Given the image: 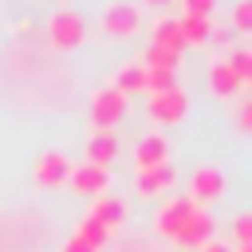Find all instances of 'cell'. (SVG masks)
Listing matches in <instances>:
<instances>
[{
    "label": "cell",
    "instance_id": "obj_1",
    "mask_svg": "<svg viewBox=\"0 0 252 252\" xmlns=\"http://www.w3.org/2000/svg\"><path fill=\"white\" fill-rule=\"evenodd\" d=\"M98 28H102L110 39H130V35L142 28V16H138V8H134V4H126V0H114V4H106V8H102V20H98Z\"/></svg>",
    "mask_w": 252,
    "mask_h": 252
},
{
    "label": "cell",
    "instance_id": "obj_2",
    "mask_svg": "<svg viewBox=\"0 0 252 252\" xmlns=\"http://www.w3.org/2000/svg\"><path fill=\"white\" fill-rule=\"evenodd\" d=\"M146 110H150V118H154L158 126H173V122H181V118H185V110H189V94H185L181 87L158 91V94H150Z\"/></svg>",
    "mask_w": 252,
    "mask_h": 252
},
{
    "label": "cell",
    "instance_id": "obj_3",
    "mask_svg": "<svg viewBox=\"0 0 252 252\" xmlns=\"http://www.w3.org/2000/svg\"><path fill=\"white\" fill-rule=\"evenodd\" d=\"M122 114H126V94H118L114 87H102V91L91 94V122H94V130H114Z\"/></svg>",
    "mask_w": 252,
    "mask_h": 252
},
{
    "label": "cell",
    "instance_id": "obj_4",
    "mask_svg": "<svg viewBox=\"0 0 252 252\" xmlns=\"http://www.w3.org/2000/svg\"><path fill=\"white\" fill-rule=\"evenodd\" d=\"M213 232H217V220L209 217V213H201V209H193V217L169 236L177 248H189V252H197V248H205L209 240H213Z\"/></svg>",
    "mask_w": 252,
    "mask_h": 252
},
{
    "label": "cell",
    "instance_id": "obj_5",
    "mask_svg": "<svg viewBox=\"0 0 252 252\" xmlns=\"http://www.w3.org/2000/svg\"><path fill=\"white\" fill-rule=\"evenodd\" d=\"M47 32H51V43H55V47H79L83 35H87V20H83L79 12H71V8H59V12L51 16Z\"/></svg>",
    "mask_w": 252,
    "mask_h": 252
},
{
    "label": "cell",
    "instance_id": "obj_6",
    "mask_svg": "<svg viewBox=\"0 0 252 252\" xmlns=\"http://www.w3.org/2000/svg\"><path fill=\"white\" fill-rule=\"evenodd\" d=\"M220 197H224V173L213 169V165L193 169V177H189V201L201 205V201H220Z\"/></svg>",
    "mask_w": 252,
    "mask_h": 252
},
{
    "label": "cell",
    "instance_id": "obj_7",
    "mask_svg": "<svg viewBox=\"0 0 252 252\" xmlns=\"http://www.w3.org/2000/svg\"><path fill=\"white\" fill-rule=\"evenodd\" d=\"M193 209H197V205H193L189 197H169V201L158 209V217H154V232H158V236H173V232L193 217Z\"/></svg>",
    "mask_w": 252,
    "mask_h": 252
},
{
    "label": "cell",
    "instance_id": "obj_8",
    "mask_svg": "<svg viewBox=\"0 0 252 252\" xmlns=\"http://www.w3.org/2000/svg\"><path fill=\"white\" fill-rule=\"evenodd\" d=\"M67 177H71V161H67V154L47 150V154L35 161V185H39V189H55V185H63Z\"/></svg>",
    "mask_w": 252,
    "mask_h": 252
},
{
    "label": "cell",
    "instance_id": "obj_9",
    "mask_svg": "<svg viewBox=\"0 0 252 252\" xmlns=\"http://www.w3.org/2000/svg\"><path fill=\"white\" fill-rule=\"evenodd\" d=\"M71 189L75 193H83V197H102L106 193V185H110V177H106V169L102 165H91V161H83V165H71Z\"/></svg>",
    "mask_w": 252,
    "mask_h": 252
},
{
    "label": "cell",
    "instance_id": "obj_10",
    "mask_svg": "<svg viewBox=\"0 0 252 252\" xmlns=\"http://www.w3.org/2000/svg\"><path fill=\"white\" fill-rule=\"evenodd\" d=\"M134 161H138V169H154V165L169 161V146H165V138H161L158 130L146 134V138H138V146H134Z\"/></svg>",
    "mask_w": 252,
    "mask_h": 252
},
{
    "label": "cell",
    "instance_id": "obj_11",
    "mask_svg": "<svg viewBox=\"0 0 252 252\" xmlns=\"http://www.w3.org/2000/svg\"><path fill=\"white\" fill-rule=\"evenodd\" d=\"M114 154H118V138H114V130H91V138H87V161L106 169V165L114 161Z\"/></svg>",
    "mask_w": 252,
    "mask_h": 252
},
{
    "label": "cell",
    "instance_id": "obj_12",
    "mask_svg": "<svg viewBox=\"0 0 252 252\" xmlns=\"http://www.w3.org/2000/svg\"><path fill=\"white\" fill-rule=\"evenodd\" d=\"M173 185V165L169 161H161V165H154V169H138V177H134V189L142 193V197H158L161 189H169Z\"/></svg>",
    "mask_w": 252,
    "mask_h": 252
},
{
    "label": "cell",
    "instance_id": "obj_13",
    "mask_svg": "<svg viewBox=\"0 0 252 252\" xmlns=\"http://www.w3.org/2000/svg\"><path fill=\"white\" fill-rule=\"evenodd\" d=\"M240 87H244V83L236 79V71H232L224 59H213V63H209V91H213L217 98H232Z\"/></svg>",
    "mask_w": 252,
    "mask_h": 252
},
{
    "label": "cell",
    "instance_id": "obj_14",
    "mask_svg": "<svg viewBox=\"0 0 252 252\" xmlns=\"http://www.w3.org/2000/svg\"><path fill=\"white\" fill-rule=\"evenodd\" d=\"M91 220H98L106 232H114L118 224H122V217H126V205L118 201V197H110V193H102V197H94V205H91V213H87Z\"/></svg>",
    "mask_w": 252,
    "mask_h": 252
},
{
    "label": "cell",
    "instance_id": "obj_15",
    "mask_svg": "<svg viewBox=\"0 0 252 252\" xmlns=\"http://www.w3.org/2000/svg\"><path fill=\"white\" fill-rule=\"evenodd\" d=\"M150 47H161V51H169V55H181V51H185V39H181L177 20H158V24L150 28Z\"/></svg>",
    "mask_w": 252,
    "mask_h": 252
},
{
    "label": "cell",
    "instance_id": "obj_16",
    "mask_svg": "<svg viewBox=\"0 0 252 252\" xmlns=\"http://www.w3.org/2000/svg\"><path fill=\"white\" fill-rule=\"evenodd\" d=\"M177 28H181L185 47H201V43H209V35H213L209 16H181V20H177Z\"/></svg>",
    "mask_w": 252,
    "mask_h": 252
},
{
    "label": "cell",
    "instance_id": "obj_17",
    "mask_svg": "<svg viewBox=\"0 0 252 252\" xmlns=\"http://www.w3.org/2000/svg\"><path fill=\"white\" fill-rule=\"evenodd\" d=\"M114 91H118V94H126V98H130V94H142V91H146L142 63H126V67L114 75Z\"/></svg>",
    "mask_w": 252,
    "mask_h": 252
},
{
    "label": "cell",
    "instance_id": "obj_18",
    "mask_svg": "<svg viewBox=\"0 0 252 252\" xmlns=\"http://www.w3.org/2000/svg\"><path fill=\"white\" fill-rule=\"evenodd\" d=\"M142 75H146V91H150V94L177 87V75H173L169 67H146V63H142Z\"/></svg>",
    "mask_w": 252,
    "mask_h": 252
},
{
    "label": "cell",
    "instance_id": "obj_19",
    "mask_svg": "<svg viewBox=\"0 0 252 252\" xmlns=\"http://www.w3.org/2000/svg\"><path fill=\"white\" fill-rule=\"evenodd\" d=\"M79 236H83V240H87L94 252H102V244L110 240V232H106L98 220H91V217H83V220H79Z\"/></svg>",
    "mask_w": 252,
    "mask_h": 252
},
{
    "label": "cell",
    "instance_id": "obj_20",
    "mask_svg": "<svg viewBox=\"0 0 252 252\" xmlns=\"http://www.w3.org/2000/svg\"><path fill=\"white\" fill-rule=\"evenodd\" d=\"M224 63L236 71V79H240V83H248V79H252V51H248V47L228 51V55H224Z\"/></svg>",
    "mask_w": 252,
    "mask_h": 252
},
{
    "label": "cell",
    "instance_id": "obj_21",
    "mask_svg": "<svg viewBox=\"0 0 252 252\" xmlns=\"http://www.w3.org/2000/svg\"><path fill=\"white\" fill-rule=\"evenodd\" d=\"M248 28H252V0H236V8H232V32L244 35Z\"/></svg>",
    "mask_w": 252,
    "mask_h": 252
},
{
    "label": "cell",
    "instance_id": "obj_22",
    "mask_svg": "<svg viewBox=\"0 0 252 252\" xmlns=\"http://www.w3.org/2000/svg\"><path fill=\"white\" fill-rule=\"evenodd\" d=\"M142 63H146V67H169V71H177V55H169V51H161V47H146Z\"/></svg>",
    "mask_w": 252,
    "mask_h": 252
},
{
    "label": "cell",
    "instance_id": "obj_23",
    "mask_svg": "<svg viewBox=\"0 0 252 252\" xmlns=\"http://www.w3.org/2000/svg\"><path fill=\"white\" fill-rule=\"evenodd\" d=\"M181 8H185V16H209L217 8V0H181Z\"/></svg>",
    "mask_w": 252,
    "mask_h": 252
},
{
    "label": "cell",
    "instance_id": "obj_24",
    "mask_svg": "<svg viewBox=\"0 0 252 252\" xmlns=\"http://www.w3.org/2000/svg\"><path fill=\"white\" fill-rule=\"evenodd\" d=\"M236 244H252V217H236Z\"/></svg>",
    "mask_w": 252,
    "mask_h": 252
},
{
    "label": "cell",
    "instance_id": "obj_25",
    "mask_svg": "<svg viewBox=\"0 0 252 252\" xmlns=\"http://www.w3.org/2000/svg\"><path fill=\"white\" fill-rule=\"evenodd\" d=\"M63 252H94V248H91V244H87V240H83V236L75 232V236H71V240L63 244Z\"/></svg>",
    "mask_w": 252,
    "mask_h": 252
},
{
    "label": "cell",
    "instance_id": "obj_26",
    "mask_svg": "<svg viewBox=\"0 0 252 252\" xmlns=\"http://www.w3.org/2000/svg\"><path fill=\"white\" fill-rule=\"evenodd\" d=\"M236 32H224V28H213V35H209V43H217V47H224L228 39H232Z\"/></svg>",
    "mask_w": 252,
    "mask_h": 252
},
{
    "label": "cell",
    "instance_id": "obj_27",
    "mask_svg": "<svg viewBox=\"0 0 252 252\" xmlns=\"http://www.w3.org/2000/svg\"><path fill=\"white\" fill-rule=\"evenodd\" d=\"M236 126H240V130H248V126H252V106H248V102L240 106V114H236Z\"/></svg>",
    "mask_w": 252,
    "mask_h": 252
},
{
    "label": "cell",
    "instance_id": "obj_28",
    "mask_svg": "<svg viewBox=\"0 0 252 252\" xmlns=\"http://www.w3.org/2000/svg\"><path fill=\"white\" fill-rule=\"evenodd\" d=\"M146 4H154V8H161V4H173V0H146Z\"/></svg>",
    "mask_w": 252,
    "mask_h": 252
},
{
    "label": "cell",
    "instance_id": "obj_29",
    "mask_svg": "<svg viewBox=\"0 0 252 252\" xmlns=\"http://www.w3.org/2000/svg\"><path fill=\"white\" fill-rule=\"evenodd\" d=\"M236 252H252V244H236Z\"/></svg>",
    "mask_w": 252,
    "mask_h": 252
}]
</instances>
